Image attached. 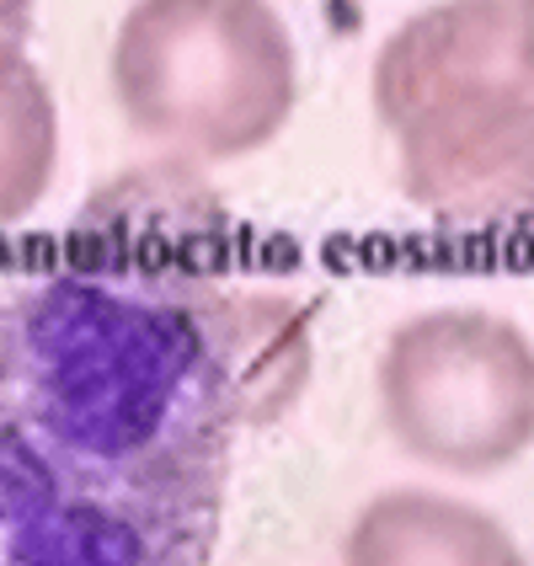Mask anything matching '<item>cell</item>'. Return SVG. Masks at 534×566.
Masks as SVG:
<instances>
[{"label":"cell","instance_id":"cell-1","mask_svg":"<svg viewBox=\"0 0 534 566\" xmlns=\"http://www.w3.org/2000/svg\"><path fill=\"white\" fill-rule=\"evenodd\" d=\"M311 379V305L182 262L0 283V566H214L235 428Z\"/></svg>","mask_w":534,"mask_h":566},{"label":"cell","instance_id":"cell-2","mask_svg":"<svg viewBox=\"0 0 534 566\" xmlns=\"http://www.w3.org/2000/svg\"><path fill=\"white\" fill-rule=\"evenodd\" d=\"M375 113L407 198L454 230L534 220V81L513 0H439L385 38Z\"/></svg>","mask_w":534,"mask_h":566},{"label":"cell","instance_id":"cell-3","mask_svg":"<svg viewBox=\"0 0 534 566\" xmlns=\"http://www.w3.org/2000/svg\"><path fill=\"white\" fill-rule=\"evenodd\" d=\"M113 96L171 160L256 156L300 96L294 32L268 0H134L113 38Z\"/></svg>","mask_w":534,"mask_h":566},{"label":"cell","instance_id":"cell-4","mask_svg":"<svg viewBox=\"0 0 534 566\" xmlns=\"http://www.w3.org/2000/svg\"><path fill=\"white\" fill-rule=\"evenodd\" d=\"M379 411L411 460L498 475L534 449V343L481 305L401 321L379 353Z\"/></svg>","mask_w":534,"mask_h":566},{"label":"cell","instance_id":"cell-5","mask_svg":"<svg viewBox=\"0 0 534 566\" xmlns=\"http://www.w3.org/2000/svg\"><path fill=\"white\" fill-rule=\"evenodd\" d=\"M343 566H524V551L486 507L428 486H390L358 507Z\"/></svg>","mask_w":534,"mask_h":566},{"label":"cell","instance_id":"cell-6","mask_svg":"<svg viewBox=\"0 0 534 566\" xmlns=\"http://www.w3.org/2000/svg\"><path fill=\"white\" fill-rule=\"evenodd\" d=\"M60 160V107L28 60V49L0 43V230L22 224L43 203Z\"/></svg>","mask_w":534,"mask_h":566},{"label":"cell","instance_id":"cell-7","mask_svg":"<svg viewBox=\"0 0 534 566\" xmlns=\"http://www.w3.org/2000/svg\"><path fill=\"white\" fill-rule=\"evenodd\" d=\"M86 230H124V235H203L224 230V209L188 160H160L145 171H128L92 198Z\"/></svg>","mask_w":534,"mask_h":566},{"label":"cell","instance_id":"cell-8","mask_svg":"<svg viewBox=\"0 0 534 566\" xmlns=\"http://www.w3.org/2000/svg\"><path fill=\"white\" fill-rule=\"evenodd\" d=\"M32 11H38V0H0V43H28L32 32Z\"/></svg>","mask_w":534,"mask_h":566},{"label":"cell","instance_id":"cell-9","mask_svg":"<svg viewBox=\"0 0 534 566\" xmlns=\"http://www.w3.org/2000/svg\"><path fill=\"white\" fill-rule=\"evenodd\" d=\"M513 11H519V49H524V70H530V81H534V0H513Z\"/></svg>","mask_w":534,"mask_h":566}]
</instances>
